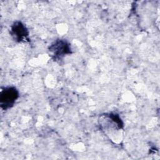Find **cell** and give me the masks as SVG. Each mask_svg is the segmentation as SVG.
Wrapping results in <instances>:
<instances>
[{"instance_id":"1","label":"cell","mask_w":160,"mask_h":160,"mask_svg":"<svg viewBox=\"0 0 160 160\" xmlns=\"http://www.w3.org/2000/svg\"><path fill=\"white\" fill-rule=\"evenodd\" d=\"M19 97L18 91L14 87H6L2 89L0 95V104L2 109L6 110L11 108Z\"/></svg>"},{"instance_id":"2","label":"cell","mask_w":160,"mask_h":160,"mask_svg":"<svg viewBox=\"0 0 160 160\" xmlns=\"http://www.w3.org/2000/svg\"><path fill=\"white\" fill-rule=\"evenodd\" d=\"M49 51L52 52L55 59H59L65 54H69L71 52V48L69 44L66 41L59 39L50 46Z\"/></svg>"},{"instance_id":"3","label":"cell","mask_w":160,"mask_h":160,"mask_svg":"<svg viewBox=\"0 0 160 160\" xmlns=\"http://www.w3.org/2000/svg\"><path fill=\"white\" fill-rule=\"evenodd\" d=\"M11 32L14 38L18 41H22L26 39L29 34L26 26L19 21L13 24L11 27Z\"/></svg>"}]
</instances>
